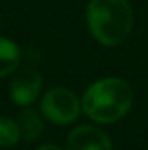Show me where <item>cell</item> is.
<instances>
[{
    "mask_svg": "<svg viewBox=\"0 0 148 150\" xmlns=\"http://www.w3.org/2000/svg\"><path fill=\"white\" fill-rule=\"evenodd\" d=\"M82 112L92 122L113 124L132 107V87L120 77H105L92 82L82 94Z\"/></svg>",
    "mask_w": 148,
    "mask_h": 150,
    "instance_id": "obj_1",
    "label": "cell"
},
{
    "mask_svg": "<svg viewBox=\"0 0 148 150\" xmlns=\"http://www.w3.org/2000/svg\"><path fill=\"white\" fill-rule=\"evenodd\" d=\"M85 23L91 35L101 45H120L132 30V7L127 0H91L85 11Z\"/></svg>",
    "mask_w": 148,
    "mask_h": 150,
    "instance_id": "obj_2",
    "label": "cell"
},
{
    "mask_svg": "<svg viewBox=\"0 0 148 150\" xmlns=\"http://www.w3.org/2000/svg\"><path fill=\"white\" fill-rule=\"evenodd\" d=\"M42 115L54 126H68L82 112V101L68 87H52L40 100Z\"/></svg>",
    "mask_w": 148,
    "mask_h": 150,
    "instance_id": "obj_3",
    "label": "cell"
},
{
    "mask_svg": "<svg viewBox=\"0 0 148 150\" xmlns=\"http://www.w3.org/2000/svg\"><path fill=\"white\" fill-rule=\"evenodd\" d=\"M44 86V79L40 72L33 68H25L21 72L14 75V79L9 84V96L12 100V103L16 107H30L32 103H35L40 91Z\"/></svg>",
    "mask_w": 148,
    "mask_h": 150,
    "instance_id": "obj_4",
    "label": "cell"
},
{
    "mask_svg": "<svg viewBox=\"0 0 148 150\" xmlns=\"http://www.w3.org/2000/svg\"><path fill=\"white\" fill-rule=\"evenodd\" d=\"M66 150H113L110 138L96 126H78L66 138Z\"/></svg>",
    "mask_w": 148,
    "mask_h": 150,
    "instance_id": "obj_5",
    "label": "cell"
},
{
    "mask_svg": "<svg viewBox=\"0 0 148 150\" xmlns=\"http://www.w3.org/2000/svg\"><path fill=\"white\" fill-rule=\"evenodd\" d=\"M18 127H19V136L21 140L33 143L44 134V119L38 112H35L33 108L26 107L16 117Z\"/></svg>",
    "mask_w": 148,
    "mask_h": 150,
    "instance_id": "obj_6",
    "label": "cell"
},
{
    "mask_svg": "<svg viewBox=\"0 0 148 150\" xmlns=\"http://www.w3.org/2000/svg\"><path fill=\"white\" fill-rule=\"evenodd\" d=\"M21 63V49L11 38L0 37V79L16 72Z\"/></svg>",
    "mask_w": 148,
    "mask_h": 150,
    "instance_id": "obj_7",
    "label": "cell"
},
{
    "mask_svg": "<svg viewBox=\"0 0 148 150\" xmlns=\"http://www.w3.org/2000/svg\"><path fill=\"white\" fill-rule=\"evenodd\" d=\"M19 140L21 136H19V127L16 119L0 115V147L2 149L14 147Z\"/></svg>",
    "mask_w": 148,
    "mask_h": 150,
    "instance_id": "obj_8",
    "label": "cell"
},
{
    "mask_svg": "<svg viewBox=\"0 0 148 150\" xmlns=\"http://www.w3.org/2000/svg\"><path fill=\"white\" fill-rule=\"evenodd\" d=\"M35 150H66V149H61L59 145H54V143H45V145H40Z\"/></svg>",
    "mask_w": 148,
    "mask_h": 150,
    "instance_id": "obj_9",
    "label": "cell"
},
{
    "mask_svg": "<svg viewBox=\"0 0 148 150\" xmlns=\"http://www.w3.org/2000/svg\"><path fill=\"white\" fill-rule=\"evenodd\" d=\"M0 23H2V19H0Z\"/></svg>",
    "mask_w": 148,
    "mask_h": 150,
    "instance_id": "obj_10",
    "label": "cell"
}]
</instances>
